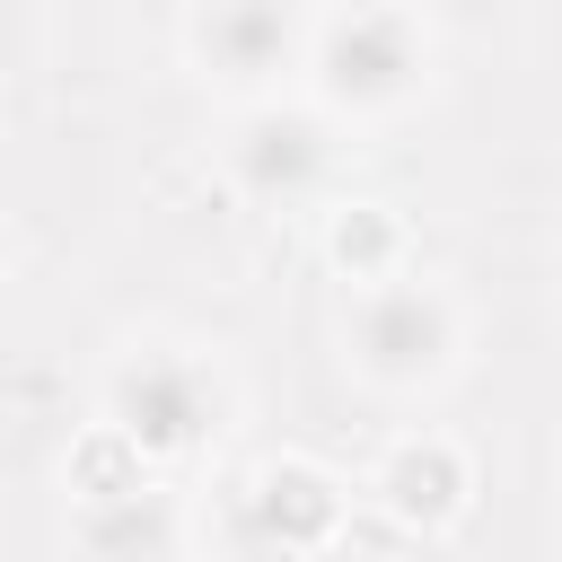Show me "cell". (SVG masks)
<instances>
[{
	"label": "cell",
	"mask_w": 562,
	"mask_h": 562,
	"mask_svg": "<svg viewBox=\"0 0 562 562\" xmlns=\"http://www.w3.org/2000/svg\"><path fill=\"white\" fill-rule=\"evenodd\" d=\"M246 518H255V536L281 544V553H325V544L342 536V518H351V483L325 474L316 457H272V465H255V483H246Z\"/></svg>",
	"instance_id": "cell-8"
},
{
	"label": "cell",
	"mask_w": 562,
	"mask_h": 562,
	"mask_svg": "<svg viewBox=\"0 0 562 562\" xmlns=\"http://www.w3.org/2000/svg\"><path fill=\"white\" fill-rule=\"evenodd\" d=\"M220 176L255 211H307V202H325V184H334V114L299 105V97L246 105L237 132L220 140Z\"/></svg>",
	"instance_id": "cell-5"
},
{
	"label": "cell",
	"mask_w": 562,
	"mask_h": 562,
	"mask_svg": "<svg viewBox=\"0 0 562 562\" xmlns=\"http://www.w3.org/2000/svg\"><path fill=\"white\" fill-rule=\"evenodd\" d=\"M325 263H334L351 290H378V281H395V272H413V263H404V220H395L386 202H334V211H325Z\"/></svg>",
	"instance_id": "cell-9"
},
{
	"label": "cell",
	"mask_w": 562,
	"mask_h": 562,
	"mask_svg": "<svg viewBox=\"0 0 562 562\" xmlns=\"http://www.w3.org/2000/svg\"><path fill=\"white\" fill-rule=\"evenodd\" d=\"M465 360V307L430 272H395L378 290H351L342 307V369L369 395H439Z\"/></svg>",
	"instance_id": "cell-2"
},
{
	"label": "cell",
	"mask_w": 562,
	"mask_h": 562,
	"mask_svg": "<svg viewBox=\"0 0 562 562\" xmlns=\"http://www.w3.org/2000/svg\"><path fill=\"white\" fill-rule=\"evenodd\" d=\"M430 9H439L448 26H492V18H509L518 0H430Z\"/></svg>",
	"instance_id": "cell-10"
},
{
	"label": "cell",
	"mask_w": 562,
	"mask_h": 562,
	"mask_svg": "<svg viewBox=\"0 0 562 562\" xmlns=\"http://www.w3.org/2000/svg\"><path fill=\"white\" fill-rule=\"evenodd\" d=\"M430 97V26L404 0H351L307 35V105L334 123H395Z\"/></svg>",
	"instance_id": "cell-1"
},
{
	"label": "cell",
	"mask_w": 562,
	"mask_h": 562,
	"mask_svg": "<svg viewBox=\"0 0 562 562\" xmlns=\"http://www.w3.org/2000/svg\"><path fill=\"white\" fill-rule=\"evenodd\" d=\"M105 465L79 474L70 492V544L79 562H184V509L167 483H149V465L105 430L97 439Z\"/></svg>",
	"instance_id": "cell-6"
},
{
	"label": "cell",
	"mask_w": 562,
	"mask_h": 562,
	"mask_svg": "<svg viewBox=\"0 0 562 562\" xmlns=\"http://www.w3.org/2000/svg\"><path fill=\"white\" fill-rule=\"evenodd\" d=\"M360 492H369L395 527L448 536V527L465 518V501H474V465H465V448H457L448 430H404V439L378 448V465H369Z\"/></svg>",
	"instance_id": "cell-7"
},
{
	"label": "cell",
	"mask_w": 562,
	"mask_h": 562,
	"mask_svg": "<svg viewBox=\"0 0 562 562\" xmlns=\"http://www.w3.org/2000/svg\"><path fill=\"white\" fill-rule=\"evenodd\" d=\"M105 430L140 465H184L228 430V369L193 342H132L105 369Z\"/></svg>",
	"instance_id": "cell-3"
},
{
	"label": "cell",
	"mask_w": 562,
	"mask_h": 562,
	"mask_svg": "<svg viewBox=\"0 0 562 562\" xmlns=\"http://www.w3.org/2000/svg\"><path fill=\"white\" fill-rule=\"evenodd\" d=\"M307 35H316L307 0H193L184 9L193 79L220 97H246V105L281 97V79L307 70Z\"/></svg>",
	"instance_id": "cell-4"
}]
</instances>
